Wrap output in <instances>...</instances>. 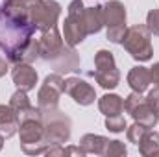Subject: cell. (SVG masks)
<instances>
[{"label":"cell","instance_id":"1","mask_svg":"<svg viewBox=\"0 0 159 157\" xmlns=\"http://www.w3.org/2000/svg\"><path fill=\"white\" fill-rule=\"evenodd\" d=\"M35 26L28 20L13 19L0 9V48L7 54L11 63L17 61L19 52L32 41Z\"/></svg>","mask_w":159,"mask_h":157},{"label":"cell","instance_id":"2","mask_svg":"<svg viewBox=\"0 0 159 157\" xmlns=\"http://www.w3.org/2000/svg\"><path fill=\"white\" fill-rule=\"evenodd\" d=\"M150 30L146 28V24H135L131 28L126 30V35H124V48L128 50V54L137 59V61H148L152 59V54H154V48H152V43H150Z\"/></svg>","mask_w":159,"mask_h":157},{"label":"cell","instance_id":"3","mask_svg":"<svg viewBox=\"0 0 159 157\" xmlns=\"http://www.w3.org/2000/svg\"><path fill=\"white\" fill-rule=\"evenodd\" d=\"M83 11H85V7H83L81 0H72L69 4L67 19L63 24V37H65V44H69V46H76L89 35L87 28H85Z\"/></svg>","mask_w":159,"mask_h":157},{"label":"cell","instance_id":"4","mask_svg":"<svg viewBox=\"0 0 159 157\" xmlns=\"http://www.w3.org/2000/svg\"><path fill=\"white\" fill-rule=\"evenodd\" d=\"M43 122H44V141L48 142V146H61L70 139V120L59 109L44 111Z\"/></svg>","mask_w":159,"mask_h":157},{"label":"cell","instance_id":"5","mask_svg":"<svg viewBox=\"0 0 159 157\" xmlns=\"http://www.w3.org/2000/svg\"><path fill=\"white\" fill-rule=\"evenodd\" d=\"M61 6L56 0H37L30 6V22L35 26V30H48L54 28L59 20Z\"/></svg>","mask_w":159,"mask_h":157},{"label":"cell","instance_id":"6","mask_svg":"<svg viewBox=\"0 0 159 157\" xmlns=\"http://www.w3.org/2000/svg\"><path fill=\"white\" fill-rule=\"evenodd\" d=\"M94 67L96 70L93 72V76L96 79V83H100V87L104 89H115L120 81V74L115 65V57L111 52L107 50H98L94 56Z\"/></svg>","mask_w":159,"mask_h":157},{"label":"cell","instance_id":"7","mask_svg":"<svg viewBox=\"0 0 159 157\" xmlns=\"http://www.w3.org/2000/svg\"><path fill=\"white\" fill-rule=\"evenodd\" d=\"M124 109L133 117L135 122H139V124H143L146 128H154L159 122V113L150 107V104L146 102V98L141 96V92L133 91L124 100Z\"/></svg>","mask_w":159,"mask_h":157},{"label":"cell","instance_id":"8","mask_svg":"<svg viewBox=\"0 0 159 157\" xmlns=\"http://www.w3.org/2000/svg\"><path fill=\"white\" fill-rule=\"evenodd\" d=\"M61 92H65V79L59 74H50L46 76L37 94V107L41 111H54L57 109V102Z\"/></svg>","mask_w":159,"mask_h":157},{"label":"cell","instance_id":"9","mask_svg":"<svg viewBox=\"0 0 159 157\" xmlns=\"http://www.w3.org/2000/svg\"><path fill=\"white\" fill-rule=\"evenodd\" d=\"M37 44H39V57L46 59V61H54L67 48L59 32H57V26L44 30L41 34V37L37 39Z\"/></svg>","mask_w":159,"mask_h":157},{"label":"cell","instance_id":"10","mask_svg":"<svg viewBox=\"0 0 159 157\" xmlns=\"http://www.w3.org/2000/svg\"><path fill=\"white\" fill-rule=\"evenodd\" d=\"M65 92L69 96H72V100L80 105H91L94 102V98H96L94 89L85 79H80V78L65 79Z\"/></svg>","mask_w":159,"mask_h":157},{"label":"cell","instance_id":"11","mask_svg":"<svg viewBox=\"0 0 159 157\" xmlns=\"http://www.w3.org/2000/svg\"><path fill=\"white\" fill-rule=\"evenodd\" d=\"M13 83L19 87V89H24L26 92L35 89V83H37V72L35 69H32L30 63H17L13 72Z\"/></svg>","mask_w":159,"mask_h":157},{"label":"cell","instance_id":"12","mask_svg":"<svg viewBox=\"0 0 159 157\" xmlns=\"http://www.w3.org/2000/svg\"><path fill=\"white\" fill-rule=\"evenodd\" d=\"M104 13V26L115 28V26H126V7L119 0H111L102 6Z\"/></svg>","mask_w":159,"mask_h":157},{"label":"cell","instance_id":"13","mask_svg":"<svg viewBox=\"0 0 159 157\" xmlns=\"http://www.w3.org/2000/svg\"><path fill=\"white\" fill-rule=\"evenodd\" d=\"M19 124H20L19 115L9 104L7 105H0V133L6 139L13 137L19 131Z\"/></svg>","mask_w":159,"mask_h":157},{"label":"cell","instance_id":"14","mask_svg":"<svg viewBox=\"0 0 159 157\" xmlns=\"http://www.w3.org/2000/svg\"><path fill=\"white\" fill-rule=\"evenodd\" d=\"M52 65H54V69L57 70V72H72V70H78L80 67V57L78 54L72 50V46L70 48H65L54 61H50Z\"/></svg>","mask_w":159,"mask_h":157},{"label":"cell","instance_id":"15","mask_svg":"<svg viewBox=\"0 0 159 157\" xmlns=\"http://www.w3.org/2000/svg\"><path fill=\"white\" fill-rule=\"evenodd\" d=\"M109 139L102 137V135H94V133H87L81 137L80 146L85 150V154H94V155H106Z\"/></svg>","mask_w":159,"mask_h":157},{"label":"cell","instance_id":"16","mask_svg":"<svg viewBox=\"0 0 159 157\" xmlns=\"http://www.w3.org/2000/svg\"><path fill=\"white\" fill-rule=\"evenodd\" d=\"M128 83H129V87L135 92L143 94L150 87V83H152V79H150V69H146V67H133L129 70V74H128Z\"/></svg>","mask_w":159,"mask_h":157},{"label":"cell","instance_id":"17","mask_svg":"<svg viewBox=\"0 0 159 157\" xmlns=\"http://www.w3.org/2000/svg\"><path fill=\"white\" fill-rule=\"evenodd\" d=\"M98 109L100 113H104L106 117H113V115H120L124 109V100L119 94H104L98 100Z\"/></svg>","mask_w":159,"mask_h":157},{"label":"cell","instance_id":"18","mask_svg":"<svg viewBox=\"0 0 159 157\" xmlns=\"http://www.w3.org/2000/svg\"><path fill=\"white\" fill-rule=\"evenodd\" d=\"M83 19H85V28L87 34H98L104 26V13H102V6H94V7H85L83 11Z\"/></svg>","mask_w":159,"mask_h":157},{"label":"cell","instance_id":"19","mask_svg":"<svg viewBox=\"0 0 159 157\" xmlns=\"http://www.w3.org/2000/svg\"><path fill=\"white\" fill-rule=\"evenodd\" d=\"M137 146H139V152H141L143 155L159 154V133H156L154 129H148L146 135L143 137V141H141Z\"/></svg>","mask_w":159,"mask_h":157},{"label":"cell","instance_id":"20","mask_svg":"<svg viewBox=\"0 0 159 157\" xmlns=\"http://www.w3.org/2000/svg\"><path fill=\"white\" fill-rule=\"evenodd\" d=\"M9 105L17 111L19 117H20L22 113H26L28 109L34 107V105L30 104V98H28V94H26L24 89H17V91L11 94V98H9Z\"/></svg>","mask_w":159,"mask_h":157},{"label":"cell","instance_id":"21","mask_svg":"<svg viewBox=\"0 0 159 157\" xmlns=\"http://www.w3.org/2000/svg\"><path fill=\"white\" fill-rule=\"evenodd\" d=\"M148 129H152V128H146V126H143V124L135 122L133 126L126 128V135H128V141H129V142H133V144H139V142L143 141V137L146 135V131H148Z\"/></svg>","mask_w":159,"mask_h":157},{"label":"cell","instance_id":"22","mask_svg":"<svg viewBox=\"0 0 159 157\" xmlns=\"http://www.w3.org/2000/svg\"><path fill=\"white\" fill-rule=\"evenodd\" d=\"M106 128H107L109 131H113V133H120V131H124L128 126H126V120H124L122 115H113V117L106 118Z\"/></svg>","mask_w":159,"mask_h":157},{"label":"cell","instance_id":"23","mask_svg":"<svg viewBox=\"0 0 159 157\" xmlns=\"http://www.w3.org/2000/svg\"><path fill=\"white\" fill-rule=\"evenodd\" d=\"M146 28L150 30L152 35L159 37V9H152L146 17Z\"/></svg>","mask_w":159,"mask_h":157},{"label":"cell","instance_id":"24","mask_svg":"<svg viewBox=\"0 0 159 157\" xmlns=\"http://www.w3.org/2000/svg\"><path fill=\"white\" fill-rule=\"evenodd\" d=\"M126 26H115V28H107V39L111 43H117V44H122L124 41V35H126Z\"/></svg>","mask_w":159,"mask_h":157},{"label":"cell","instance_id":"25","mask_svg":"<svg viewBox=\"0 0 159 157\" xmlns=\"http://www.w3.org/2000/svg\"><path fill=\"white\" fill-rule=\"evenodd\" d=\"M107 157H115V155H126V146L120 141H109L107 150H106Z\"/></svg>","mask_w":159,"mask_h":157},{"label":"cell","instance_id":"26","mask_svg":"<svg viewBox=\"0 0 159 157\" xmlns=\"http://www.w3.org/2000/svg\"><path fill=\"white\" fill-rule=\"evenodd\" d=\"M146 102L150 104V107H152V109H156V111L159 113V85H157V87H154V89L148 92Z\"/></svg>","mask_w":159,"mask_h":157},{"label":"cell","instance_id":"27","mask_svg":"<svg viewBox=\"0 0 159 157\" xmlns=\"http://www.w3.org/2000/svg\"><path fill=\"white\" fill-rule=\"evenodd\" d=\"M37 0H4V4L7 6H13V7H24V9H30L32 4H35Z\"/></svg>","mask_w":159,"mask_h":157},{"label":"cell","instance_id":"28","mask_svg":"<svg viewBox=\"0 0 159 157\" xmlns=\"http://www.w3.org/2000/svg\"><path fill=\"white\" fill-rule=\"evenodd\" d=\"M150 79L152 83L159 85V63H154V67H150Z\"/></svg>","mask_w":159,"mask_h":157},{"label":"cell","instance_id":"29","mask_svg":"<svg viewBox=\"0 0 159 157\" xmlns=\"http://www.w3.org/2000/svg\"><path fill=\"white\" fill-rule=\"evenodd\" d=\"M6 72H7V63H6V59L0 57V78L6 76Z\"/></svg>","mask_w":159,"mask_h":157},{"label":"cell","instance_id":"30","mask_svg":"<svg viewBox=\"0 0 159 157\" xmlns=\"http://www.w3.org/2000/svg\"><path fill=\"white\" fill-rule=\"evenodd\" d=\"M4 139H6V137H4V135L0 133V150H2V146H4Z\"/></svg>","mask_w":159,"mask_h":157}]
</instances>
